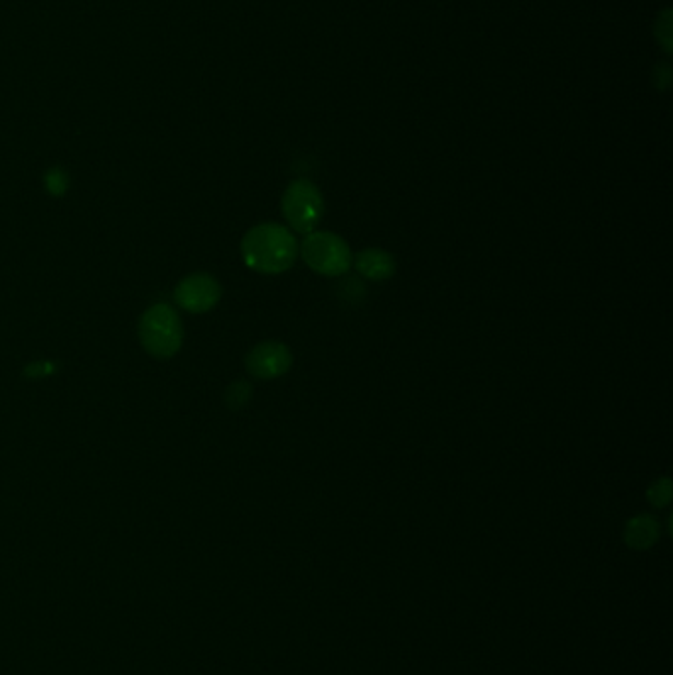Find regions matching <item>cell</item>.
Returning <instances> with one entry per match:
<instances>
[{
	"label": "cell",
	"instance_id": "obj_1",
	"mask_svg": "<svg viewBox=\"0 0 673 675\" xmlns=\"http://www.w3.org/2000/svg\"><path fill=\"white\" fill-rule=\"evenodd\" d=\"M241 260L260 275H280L295 267L299 241L287 226L265 221L249 229L241 240Z\"/></svg>",
	"mask_w": 673,
	"mask_h": 675
},
{
	"label": "cell",
	"instance_id": "obj_2",
	"mask_svg": "<svg viewBox=\"0 0 673 675\" xmlns=\"http://www.w3.org/2000/svg\"><path fill=\"white\" fill-rule=\"evenodd\" d=\"M299 255L309 269L331 279L344 277L353 265L350 243L342 236L326 229H314L304 236V240L299 243Z\"/></svg>",
	"mask_w": 673,
	"mask_h": 675
},
{
	"label": "cell",
	"instance_id": "obj_3",
	"mask_svg": "<svg viewBox=\"0 0 673 675\" xmlns=\"http://www.w3.org/2000/svg\"><path fill=\"white\" fill-rule=\"evenodd\" d=\"M141 346L156 360L177 355L184 342V326L178 312L168 304H153L139 323Z\"/></svg>",
	"mask_w": 673,
	"mask_h": 675
},
{
	"label": "cell",
	"instance_id": "obj_4",
	"mask_svg": "<svg viewBox=\"0 0 673 675\" xmlns=\"http://www.w3.org/2000/svg\"><path fill=\"white\" fill-rule=\"evenodd\" d=\"M324 196L321 188L307 178L292 180L280 197V212L292 233L309 236L324 218Z\"/></svg>",
	"mask_w": 673,
	"mask_h": 675
},
{
	"label": "cell",
	"instance_id": "obj_5",
	"mask_svg": "<svg viewBox=\"0 0 673 675\" xmlns=\"http://www.w3.org/2000/svg\"><path fill=\"white\" fill-rule=\"evenodd\" d=\"M224 289L218 279L209 273H192L178 282L175 302L182 311L204 314L218 306Z\"/></svg>",
	"mask_w": 673,
	"mask_h": 675
},
{
	"label": "cell",
	"instance_id": "obj_6",
	"mask_svg": "<svg viewBox=\"0 0 673 675\" xmlns=\"http://www.w3.org/2000/svg\"><path fill=\"white\" fill-rule=\"evenodd\" d=\"M295 362L292 350L279 340H265L253 346L245 355V370L251 377L271 382L289 374Z\"/></svg>",
	"mask_w": 673,
	"mask_h": 675
},
{
	"label": "cell",
	"instance_id": "obj_7",
	"mask_svg": "<svg viewBox=\"0 0 673 675\" xmlns=\"http://www.w3.org/2000/svg\"><path fill=\"white\" fill-rule=\"evenodd\" d=\"M358 275L365 281L384 282L394 279L397 261L394 253L380 248H365L353 255V265Z\"/></svg>",
	"mask_w": 673,
	"mask_h": 675
},
{
	"label": "cell",
	"instance_id": "obj_8",
	"mask_svg": "<svg viewBox=\"0 0 673 675\" xmlns=\"http://www.w3.org/2000/svg\"><path fill=\"white\" fill-rule=\"evenodd\" d=\"M660 538V523L652 516L642 514L626 523L624 541L628 547L636 551L650 550Z\"/></svg>",
	"mask_w": 673,
	"mask_h": 675
},
{
	"label": "cell",
	"instance_id": "obj_9",
	"mask_svg": "<svg viewBox=\"0 0 673 675\" xmlns=\"http://www.w3.org/2000/svg\"><path fill=\"white\" fill-rule=\"evenodd\" d=\"M672 479L662 477V479L653 480L652 484L646 490V499L648 504L656 509H663L670 506L672 502Z\"/></svg>",
	"mask_w": 673,
	"mask_h": 675
},
{
	"label": "cell",
	"instance_id": "obj_10",
	"mask_svg": "<svg viewBox=\"0 0 673 675\" xmlns=\"http://www.w3.org/2000/svg\"><path fill=\"white\" fill-rule=\"evenodd\" d=\"M251 397H253L251 384H248V382H233V384L228 385L226 395H224V401H226V406L231 411H239V409L249 406Z\"/></svg>",
	"mask_w": 673,
	"mask_h": 675
}]
</instances>
